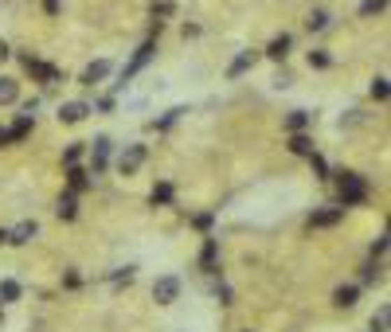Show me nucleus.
<instances>
[{"label": "nucleus", "instance_id": "obj_1", "mask_svg": "<svg viewBox=\"0 0 391 332\" xmlns=\"http://www.w3.org/2000/svg\"><path fill=\"white\" fill-rule=\"evenodd\" d=\"M337 192H341V207H356L368 199V184L360 172H337Z\"/></svg>", "mask_w": 391, "mask_h": 332}, {"label": "nucleus", "instance_id": "obj_2", "mask_svg": "<svg viewBox=\"0 0 391 332\" xmlns=\"http://www.w3.org/2000/svg\"><path fill=\"white\" fill-rule=\"evenodd\" d=\"M20 63H24V70H28L31 78H39L43 86H51V82H59V70L51 67V63H39V59H36V55H28V51L20 55Z\"/></svg>", "mask_w": 391, "mask_h": 332}, {"label": "nucleus", "instance_id": "obj_3", "mask_svg": "<svg viewBox=\"0 0 391 332\" xmlns=\"http://www.w3.org/2000/svg\"><path fill=\"white\" fill-rule=\"evenodd\" d=\"M176 297H180V278L168 273V278H156V282H153V301L156 305H172Z\"/></svg>", "mask_w": 391, "mask_h": 332}, {"label": "nucleus", "instance_id": "obj_4", "mask_svg": "<svg viewBox=\"0 0 391 332\" xmlns=\"http://www.w3.org/2000/svg\"><path fill=\"white\" fill-rule=\"evenodd\" d=\"M153 55H156V43H153V39H145V43H141V47L133 51V59H129V67L121 70V82H129V78H133L137 70L145 67V63H149V59H153Z\"/></svg>", "mask_w": 391, "mask_h": 332}, {"label": "nucleus", "instance_id": "obj_5", "mask_svg": "<svg viewBox=\"0 0 391 332\" xmlns=\"http://www.w3.org/2000/svg\"><path fill=\"white\" fill-rule=\"evenodd\" d=\"M141 165H145V145H129L126 153L117 156V172L121 176H133Z\"/></svg>", "mask_w": 391, "mask_h": 332}, {"label": "nucleus", "instance_id": "obj_6", "mask_svg": "<svg viewBox=\"0 0 391 332\" xmlns=\"http://www.w3.org/2000/svg\"><path fill=\"white\" fill-rule=\"evenodd\" d=\"M87 114H94L87 102H63V106H59V121H63V126H78Z\"/></svg>", "mask_w": 391, "mask_h": 332}, {"label": "nucleus", "instance_id": "obj_7", "mask_svg": "<svg viewBox=\"0 0 391 332\" xmlns=\"http://www.w3.org/2000/svg\"><path fill=\"white\" fill-rule=\"evenodd\" d=\"M106 75H110V59H94V63L78 75V82H82V86H94V82H102Z\"/></svg>", "mask_w": 391, "mask_h": 332}, {"label": "nucleus", "instance_id": "obj_8", "mask_svg": "<svg viewBox=\"0 0 391 332\" xmlns=\"http://www.w3.org/2000/svg\"><path fill=\"white\" fill-rule=\"evenodd\" d=\"M106 160H110V141H106V137H98L94 149H90V176L102 172V168H106Z\"/></svg>", "mask_w": 391, "mask_h": 332}, {"label": "nucleus", "instance_id": "obj_9", "mask_svg": "<svg viewBox=\"0 0 391 332\" xmlns=\"http://www.w3.org/2000/svg\"><path fill=\"white\" fill-rule=\"evenodd\" d=\"M344 219V207H321L309 215V227H337Z\"/></svg>", "mask_w": 391, "mask_h": 332}, {"label": "nucleus", "instance_id": "obj_10", "mask_svg": "<svg viewBox=\"0 0 391 332\" xmlns=\"http://www.w3.org/2000/svg\"><path fill=\"white\" fill-rule=\"evenodd\" d=\"M254 63H258V51H239V55H235V63H231V67H227V78H239V75H246V70H251Z\"/></svg>", "mask_w": 391, "mask_h": 332}, {"label": "nucleus", "instance_id": "obj_11", "mask_svg": "<svg viewBox=\"0 0 391 332\" xmlns=\"http://www.w3.org/2000/svg\"><path fill=\"white\" fill-rule=\"evenodd\" d=\"M290 47H293V39L282 31V36H274V39H270V47H266V59H274V63H282V59L290 55Z\"/></svg>", "mask_w": 391, "mask_h": 332}, {"label": "nucleus", "instance_id": "obj_12", "mask_svg": "<svg viewBox=\"0 0 391 332\" xmlns=\"http://www.w3.org/2000/svg\"><path fill=\"white\" fill-rule=\"evenodd\" d=\"M31 126H36V117H31V114H20V117H16V126L8 129V145H16V141H24V137L31 133Z\"/></svg>", "mask_w": 391, "mask_h": 332}, {"label": "nucleus", "instance_id": "obj_13", "mask_svg": "<svg viewBox=\"0 0 391 332\" xmlns=\"http://www.w3.org/2000/svg\"><path fill=\"white\" fill-rule=\"evenodd\" d=\"M36 231H39V227L28 219V223H20V227H12V231H8V243L12 246H24V243H31V239H36Z\"/></svg>", "mask_w": 391, "mask_h": 332}, {"label": "nucleus", "instance_id": "obj_14", "mask_svg": "<svg viewBox=\"0 0 391 332\" xmlns=\"http://www.w3.org/2000/svg\"><path fill=\"white\" fill-rule=\"evenodd\" d=\"M67 184H71V192H87V188H90V172H87V168H78V165H67Z\"/></svg>", "mask_w": 391, "mask_h": 332}, {"label": "nucleus", "instance_id": "obj_15", "mask_svg": "<svg viewBox=\"0 0 391 332\" xmlns=\"http://www.w3.org/2000/svg\"><path fill=\"white\" fill-rule=\"evenodd\" d=\"M356 297H360V285H341V289L332 293V305H337V309H352Z\"/></svg>", "mask_w": 391, "mask_h": 332}, {"label": "nucleus", "instance_id": "obj_16", "mask_svg": "<svg viewBox=\"0 0 391 332\" xmlns=\"http://www.w3.org/2000/svg\"><path fill=\"white\" fill-rule=\"evenodd\" d=\"M215 254H219V243L207 239L204 250H200V266H204V273H219V270H215Z\"/></svg>", "mask_w": 391, "mask_h": 332}, {"label": "nucleus", "instance_id": "obj_17", "mask_svg": "<svg viewBox=\"0 0 391 332\" xmlns=\"http://www.w3.org/2000/svg\"><path fill=\"white\" fill-rule=\"evenodd\" d=\"M55 215H59V219H75V215H78V204H75V192H67V195H59V207H55Z\"/></svg>", "mask_w": 391, "mask_h": 332}, {"label": "nucleus", "instance_id": "obj_18", "mask_svg": "<svg viewBox=\"0 0 391 332\" xmlns=\"http://www.w3.org/2000/svg\"><path fill=\"white\" fill-rule=\"evenodd\" d=\"M329 28V12L325 8H313L309 16H305V31H325Z\"/></svg>", "mask_w": 391, "mask_h": 332}, {"label": "nucleus", "instance_id": "obj_19", "mask_svg": "<svg viewBox=\"0 0 391 332\" xmlns=\"http://www.w3.org/2000/svg\"><path fill=\"white\" fill-rule=\"evenodd\" d=\"M290 153H293V156H309V153H317V149H313V141H309L305 133H293V137H290Z\"/></svg>", "mask_w": 391, "mask_h": 332}, {"label": "nucleus", "instance_id": "obj_20", "mask_svg": "<svg viewBox=\"0 0 391 332\" xmlns=\"http://www.w3.org/2000/svg\"><path fill=\"white\" fill-rule=\"evenodd\" d=\"M20 98V86H16V78H0V106H12Z\"/></svg>", "mask_w": 391, "mask_h": 332}, {"label": "nucleus", "instance_id": "obj_21", "mask_svg": "<svg viewBox=\"0 0 391 332\" xmlns=\"http://www.w3.org/2000/svg\"><path fill=\"white\" fill-rule=\"evenodd\" d=\"M305 126H309V114H305V110L286 114V129H290V133H305Z\"/></svg>", "mask_w": 391, "mask_h": 332}, {"label": "nucleus", "instance_id": "obj_22", "mask_svg": "<svg viewBox=\"0 0 391 332\" xmlns=\"http://www.w3.org/2000/svg\"><path fill=\"white\" fill-rule=\"evenodd\" d=\"M12 301H20V282L4 278V282H0V305H12Z\"/></svg>", "mask_w": 391, "mask_h": 332}, {"label": "nucleus", "instance_id": "obj_23", "mask_svg": "<svg viewBox=\"0 0 391 332\" xmlns=\"http://www.w3.org/2000/svg\"><path fill=\"white\" fill-rule=\"evenodd\" d=\"M383 8H388V0H364V4H360V16L371 20V16H380Z\"/></svg>", "mask_w": 391, "mask_h": 332}, {"label": "nucleus", "instance_id": "obj_24", "mask_svg": "<svg viewBox=\"0 0 391 332\" xmlns=\"http://www.w3.org/2000/svg\"><path fill=\"white\" fill-rule=\"evenodd\" d=\"M149 199H153V207H156V204H172V184H156Z\"/></svg>", "mask_w": 391, "mask_h": 332}, {"label": "nucleus", "instance_id": "obj_25", "mask_svg": "<svg viewBox=\"0 0 391 332\" xmlns=\"http://www.w3.org/2000/svg\"><path fill=\"white\" fill-rule=\"evenodd\" d=\"M360 278H364V282H368V285H371V282H380V278H383V266L376 262V258H371V262L364 266V273H360Z\"/></svg>", "mask_w": 391, "mask_h": 332}, {"label": "nucleus", "instance_id": "obj_26", "mask_svg": "<svg viewBox=\"0 0 391 332\" xmlns=\"http://www.w3.org/2000/svg\"><path fill=\"white\" fill-rule=\"evenodd\" d=\"M329 63H332L329 51H309V67H313V70H325Z\"/></svg>", "mask_w": 391, "mask_h": 332}, {"label": "nucleus", "instance_id": "obj_27", "mask_svg": "<svg viewBox=\"0 0 391 332\" xmlns=\"http://www.w3.org/2000/svg\"><path fill=\"white\" fill-rule=\"evenodd\" d=\"M309 165H313V176H317V180H329V165H325L317 153H309Z\"/></svg>", "mask_w": 391, "mask_h": 332}, {"label": "nucleus", "instance_id": "obj_28", "mask_svg": "<svg viewBox=\"0 0 391 332\" xmlns=\"http://www.w3.org/2000/svg\"><path fill=\"white\" fill-rule=\"evenodd\" d=\"M371 98H376V102H388V78H376V82H371Z\"/></svg>", "mask_w": 391, "mask_h": 332}, {"label": "nucleus", "instance_id": "obj_29", "mask_svg": "<svg viewBox=\"0 0 391 332\" xmlns=\"http://www.w3.org/2000/svg\"><path fill=\"white\" fill-rule=\"evenodd\" d=\"M371 332H388V305H383V309L371 317Z\"/></svg>", "mask_w": 391, "mask_h": 332}, {"label": "nucleus", "instance_id": "obj_30", "mask_svg": "<svg viewBox=\"0 0 391 332\" xmlns=\"http://www.w3.org/2000/svg\"><path fill=\"white\" fill-rule=\"evenodd\" d=\"M172 0H161V4H153V20H165V16H172Z\"/></svg>", "mask_w": 391, "mask_h": 332}, {"label": "nucleus", "instance_id": "obj_31", "mask_svg": "<svg viewBox=\"0 0 391 332\" xmlns=\"http://www.w3.org/2000/svg\"><path fill=\"white\" fill-rule=\"evenodd\" d=\"M78 156H82V145H67V153H63V165H78Z\"/></svg>", "mask_w": 391, "mask_h": 332}, {"label": "nucleus", "instance_id": "obj_32", "mask_svg": "<svg viewBox=\"0 0 391 332\" xmlns=\"http://www.w3.org/2000/svg\"><path fill=\"white\" fill-rule=\"evenodd\" d=\"M388 254V234H380L376 243H371V258H383Z\"/></svg>", "mask_w": 391, "mask_h": 332}, {"label": "nucleus", "instance_id": "obj_33", "mask_svg": "<svg viewBox=\"0 0 391 332\" xmlns=\"http://www.w3.org/2000/svg\"><path fill=\"white\" fill-rule=\"evenodd\" d=\"M78 282H82V278H78L75 270H67V273H63V285H67V289H78Z\"/></svg>", "mask_w": 391, "mask_h": 332}, {"label": "nucleus", "instance_id": "obj_34", "mask_svg": "<svg viewBox=\"0 0 391 332\" xmlns=\"http://www.w3.org/2000/svg\"><path fill=\"white\" fill-rule=\"evenodd\" d=\"M133 282V270H121V273H114V285H129Z\"/></svg>", "mask_w": 391, "mask_h": 332}, {"label": "nucleus", "instance_id": "obj_35", "mask_svg": "<svg viewBox=\"0 0 391 332\" xmlns=\"http://www.w3.org/2000/svg\"><path fill=\"white\" fill-rule=\"evenodd\" d=\"M12 55V47H8V43H4V39H0V63H4V59H8Z\"/></svg>", "mask_w": 391, "mask_h": 332}, {"label": "nucleus", "instance_id": "obj_36", "mask_svg": "<svg viewBox=\"0 0 391 332\" xmlns=\"http://www.w3.org/2000/svg\"><path fill=\"white\" fill-rule=\"evenodd\" d=\"M43 8H47L51 16H55V12H59V0H43Z\"/></svg>", "mask_w": 391, "mask_h": 332}, {"label": "nucleus", "instance_id": "obj_37", "mask_svg": "<svg viewBox=\"0 0 391 332\" xmlns=\"http://www.w3.org/2000/svg\"><path fill=\"white\" fill-rule=\"evenodd\" d=\"M8 145V129H0V149Z\"/></svg>", "mask_w": 391, "mask_h": 332}, {"label": "nucleus", "instance_id": "obj_38", "mask_svg": "<svg viewBox=\"0 0 391 332\" xmlns=\"http://www.w3.org/2000/svg\"><path fill=\"white\" fill-rule=\"evenodd\" d=\"M0 243H8V231H4V227H0Z\"/></svg>", "mask_w": 391, "mask_h": 332}]
</instances>
